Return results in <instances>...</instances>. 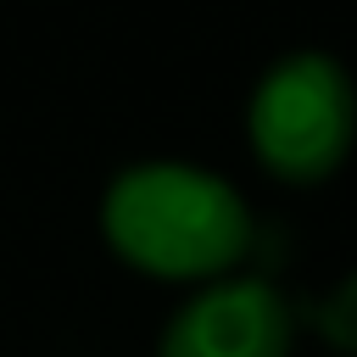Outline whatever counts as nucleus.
<instances>
[{
	"label": "nucleus",
	"instance_id": "obj_3",
	"mask_svg": "<svg viewBox=\"0 0 357 357\" xmlns=\"http://www.w3.org/2000/svg\"><path fill=\"white\" fill-rule=\"evenodd\" d=\"M301 312L268 273H223L167 312L156 357H296Z\"/></svg>",
	"mask_w": 357,
	"mask_h": 357
},
{
	"label": "nucleus",
	"instance_id": "obj_2",
	"mask_svg": "<svg viewBox=\"0 0 357 357\" xmlns=\"http://www.w3.org/2000/svg\"><path fill=\"white\" fill-rule=\"evenodd\" d=\"M245 151L284 190L329 184L357 151L351 67L318 45L273 56L245 95Z\"/></svg>",
	"mask_w": 357,
	"mask_h": 357
},
{
	"label": "nucleus",
	"instance_id": "obj_1",
	"mask_svg": "<svg viewBox=\"0 0 357 357\" xmlns=\"http://www.w3.org/2000/svg\"><path fill=\"white\" fill-rule=\"evenodd\" d=\"M95 223L128 273L178 290L223 279L257 251V212L245 190L184 156L123 162L95 201Z\"/></svg>",
	"mask_w": 357,
	"mask_h": 357
},
{
	"label": "nucleus",
	"instance_id": "obj_4",
	"mask_svg": "<svg viewBox=\"0 0 357 357\" xmlns=\"http://www.w3.org/2000/svg\"><path fill=\"white\" fill-rule=\"evenodd\" d=\"M301 318L312 324V335H318L335 357H357V268H346Z\"/></svg>",
	"mask_w": 357,
	"mask_h": 357
}]
</instances>
